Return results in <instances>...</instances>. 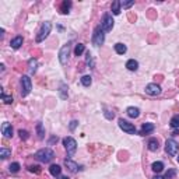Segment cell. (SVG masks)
Here are the masks:
<instances>
[{
    "label": "cell",
    "instance_id": "1",
    "mask_svg": "<svg viewBox=\"0 0 179 179\" xmlns=\"http://www.w3.org/2000/svg\"><path fill=\"white\" fill-rule=\"evenodd\" d=\"M35 158H37L39 162L48 164V162H51V161L55 158V153H53L51 148H42V150L35 153Z\"/></svg>",
    "mask_w": 179,
    "mask_h": 179
},
{
    "label": "cell",
    "instance_id": "2",
    "mask_svg": "<svg viewBox=\"0 0 179 179\" xmlns=\"http://www.w3.org/2000/svg\"><path fill=\"white\" fill-rule=\"evenodd\" d=\"M105 42V31L102 29V27L99 25L94 29V34H92V44L95 46H101Z\"/></svg>",
    "mask_w": 179,
    "mask_h": 179
},
{
    "label": "cell",
    "instance_id": "3",
    "mask_svg": "<svg viewBox=\"0 0 179 179\" xmlns=\"http://www.w3.org/2000/svg\"><path fill=\"white\" fill-rule=\"evenodd\" d=\"M51 29H52V24L49 21H45L42 25H41L39 32L37 35V42H42L48 38V35L51 34Z\"/></svg>",
    "mask_w": 179,
    "mask_h": 179
},
{
    "label": "cell",
    "instance_id": "4",
    "mask_svg": "<svg viewBox=\"0 0 179 179\" xmlns=\"http://www.w3.org/2000/svg\"><path fill=\"white\" fill-rule=\"evenodd\" d=\"M165 151H167V154H168V155L174 157V155H176V154H178V151H179V144L174 139L167 140V143H165Z\"/></svg>",
    "mask_w": 179,
    "mask_h": 179
},
{
    "label": "cell",
    "instance_id": "5",
    "mask_svg": "<svg viewBox=\"0 0 179 179\" xmlns=\"http://www.w3.org/2000/svg\"><path fill=\"white\" fill-rule=\"evenodd\" d=\"M63 144H65V148H66L67 154L69 155H73L77 150V141L73 137H65L63 139Z\"/></svg>",
    "mask_w": 179,
    "mask_h": 179
},
{
    "label": "cell",
    "instance_id": "6",
    "mask_svg": "<svg viewBox=\"0 0 179 179\" xmlns=\"http://www.w3.org/2000/svg\"><path fill=\"white\" fill-rule=\"evenodd\" d=\"M32 90V83H31V78L28 76H22L21 77V95L22 97H27V95L31 92Z\"/></svg>",
    "mask_w": 179,
    "mask_h": 179
},
{
    "label": "cell",
    "instance_id": "7",
    "mask_svg": "<svg viewBox=\"0 0 179 179\" xmlns=\"http://www.w3.org/2000/svg\"><path fill=\"white\" fill-rule=\"evenodd\" d=\"M101 27H102V29L105 31V32L112 31V28H113V18H112V15H111L109 13L104 14L102 21H101Z\"/></svg>",
    "mask_w": 179,
    "mask_h": 179
},
{
    "label": "cell",
    "instance_id": "8",
    "mask_svg": "<svg viewBox=\"0 0 179 179\" xmlns=\"http://www.w3.org/2000/svg\"><path fill=\"white\" fill-rule=\"evenodd\" d=\"M69 55H70V44L63 45L59 51V62L62 65H66L67 60H69Z\"/></svg>",
    "mask_w": 179,
    "mask_h": 179
},
{
    "label": "cell",
    "instance_id": "9",
    "mask_svg": "<svg viewBox=\"0 0 179 179\" xmlns=\"http://www.w3.org/2000/svg\"><path fill=\"white\" fill-rule=\"evenodd\" d=\"M119 128L123 130V132L129 133V134H136V128L133 123H129L128 121L124 119H119Z\"/></svg>",
    "mask_w": 179,
    "mask_h": 179
},
{
    "label": "cell",
    "instance_id": "10",
    "mask_svg": "<svg viewBox=\"0 0 179 179\" xmlns=\"http://www.w3.org/2000/svg\"><path fill=\"white\" fill-rule=\"evenodd\" d=\"M146 92L151 97H157V95L161 94V87L155 83H151V84H147L146 85Z\"/></svg>",
    "mask_w": 179,
    "mask_h": 179
},
{
    "label": "cell",
    "instance_id": "11",
    "mask_svg": "<svg viewBox=\"0 0 179 179\" xmlns=\"http://www.w3.org/2000/svg\"><path fill=\"white\" fill-rule=\"evenodd\" d=\"M2 133H3V136L7 137V139H10L11 136H13V128H11V124L8 123V122H4V123L2 124Z\"/></svg>",
    "mask_w": 179,
    "mask_h": 179
},
{
    "label": "cell",
    "instance_id": "12",
    "mask_svg": "<svg viewBox=\"0 0 179 179\" xmlns=\"http://www.w3.org/2000/svg\"><path fill=\"white\" fill-rule=\"evenodd\" d=\"M154 129H155L154 123H143V126H141V132H140V134L146 136V134H148V133L154 132Z\"/></svg>",
    "mask_w": 179,
    "mask_h": 179
},
{
    "label": "cell",
    "instance_id": "13",
    "mask_svg": "<svg viewBox=\"0 0 179 179\" xmlns=\"http://www.w3.org/2000/svg\"><path fill=\"white\" fill-rule=\"evenodd\" d=\"M65 165L69 168L70 172H77L78 171V165H77L74 161L70 160V158H66V160H65Z\"/></svg>",
    "mask_w": 179,
    "mask_h": 179
},
{
    "label": "cell",
    "instance_id": "14",
    "mask_svg": "<svg viewBox=\"0 0 179 179\" xmlns=\"http://www.w3.org/2000/svg\"><path fill=\"white\" fill-rule=\"evenodd\" d=\"M49 172H51V175L52 176H55V178H59L60 176V172H62V168L59 167V165L53 164L49 167Z\"/></svg>",
    "mask_w": 179,
    "mask_h": 179
},
{
    "label": "cell",
    "instance_id": "15",
    "mask_svg": "<svg viewBox=\"0 0 179 179\" xmlns=\"http://www.w3.org/2000/svg\"><path fill=\"white\" fill-rule=\"evenodd\" d=\"M126 112H128V115L130 118H133V119L139 118V115H140V109H139V108H136V106H129Z\"/></svg>",
    "mask_w": 179,
    "mask_h": 179
},
{
    "label": "cell",
    "instance_id": "16",
    "mask_svg": "<svg viewBox=\"0 0 179 179\" xmlns=\"http://www.w3.org/2000/svg\"><path fill=\"white\" fill-rule=\"evenodd\" d=\"M126 67H128L130 71H136V70L139 69V62L134 60V59H130V60H128V63H126Z\"/></svg>",
    "mask_w": 179,
    "mask_h": 179
},
{
    "label": "cell",
    "instance_id": "17",
    "mask_svg": "<svg viewBox=\"0 0 179 179\" xmlns=\"http://www.w3.org/2000/svg\"><path fill=\"white\" fill-rule=\"evenodd\" d=\"M22 45V37H15L14 39H11V42H10V46L13 48V49H18L20 46Z\"/></svg>",
    "mask_w": 179,
    "mask_h": 179
},
{
    "label": "cell",
    "instance_id": "18",
    "mask_svg": "<svg viewBox=\"0 0 179 179\" xmlns=\"http://www.w3.org/2000/svg\"><path fill=\"white\" fill-rule=\"evenodd\" d=\"M28 67H29V73H35L37 71V69H38V60L37 59H29L28 60Z\"/></svg>",
    "mask_w": 179,
    "mask_h": 179
},
{
    "label": "cell",
    "instance_id": "19",
    "mask_svg": "<svg viewBox=\"0 0 179 179\" xmlns=\"http://www.w3.org/2000/svg\"><path fill=\"white\" fill-rule=\"evenodd\" d=\"M37 133H38V139L39 140H42L45 137V129H44L42 122H38L37 123Z\"/></svg>",
    "mask_w": 179,
    "mask_h": 179
},
{
    "label": "cell",
    "instance_id": "20",
    "mask_svg": "<svg viewBox=\"0 0 179 179\" xmlns=\"http://www.w3.org/2000/svg\"><path fill=\"white\" fill-rule=\"evenodd\" d=\"M121 7H122L121 2H119V0H115V2L112 3V13H113L115 15L121 14Z\"/></svg>",
    "mask_w": 179,
    "mask_h": 179
},
{
    "label": "cell",
    "instance_id": "21",
    "mask_svg": "<svg viewBox=\"0 0 179 179\" xmlns=\"http://www.w3.org/2000/svg\"><path fill=\"white\" fill-rule=\"evenodd\" d=\"M158 148H160V146H158V140L157 139H150V141H148V150L157 151Z\"/></svg>",
    "mask_w": 179,
    "mask_h": 179
},
{
    "label": "cell",
    "instance_id": "22",
    "mask_svg": "<svg viewBox=\"0 0 179 179\" xmlns=\"http://www.w3.org/2000/svg\"><path fill=\"white\" fill-rule=\"evenodd\" d=\"M151 169H153L154 172H161L162 171V169H164V164H162V162H161V161H157V162H154L153 165H151Z\"/></svg>",
    "mask_w": 179,
    "mask_h": 179
},
{
    "label": "cell",
    "instance_id": "23",
    "mask_svg": "<svg viewBox=\"0 0 179 179\" xmlns=\"http://www.w3.org/2000/svg\"><path fill=\"white\" fill-rule=\"evenodd\" d=\"M115 51H116V53H119V55H123V53H126L128 48H126V45H123V44H116L115 45Z\"/></svg>",
    "mask_w": 179,
    "mask_h": 179
},
{
    "label": "cell",
    "instance_id": "24",
    "mask_svg": "<svg viewBox=\"0 0 179 179\" xmlns=\"http://www.w3.org/2000/svg\"><path fill=\"white\" fill-rule=\"evenodd\" d=\"M84 51H85L84 45L78 44V45H76V48H74V55H76V56H81L83 53H84Z\"/></svg>",
    "mask_w": 179,
    "mask_h": 179
},
{
    "label": "cell",
    "instance_id": "25",
    "mask_svg": "<svg viewBox=\"0 0 179 179\" xmlns=\"http://www.w3.org/2000/svg\"><path fill=\"white\" fill-rule=\"evenodd\" d=\"M10 155H11L10 148H6V147H2V148H0V157L3 158V160H6V158L10 157Z\"/></svg>",
    "mask_w": 179,
    "mask_h": 179
},
{
    "label": "cell",
    "instance_id": "26",
    "mask_svg": "<svg viewBox=\"0 0 179 179\" xmlns=\"http://www.w3.org/2000/svg\"><path fill=\"white\" fill-rule=\"evenodd\" d=\"M70 7H71V2H69V0H65L62 3V13L63 14H67L70 10Z\"/></svg>",
    "mask_w": 179,
    "mask_h": 179
},
{
    "label": "cell",
    "instance_id": "27",
    "mask_svg": "<svg viewBox=\"0 0 179 179\" xmlns=\"http://www.w3.org/2000/svg\"><path fill=\"white\" fill-rule=\"evenodd\" d=\"M169 124H171V128L174 129H179V115H175V116H172L171 122H169Z\"/></svg>",
    "mask_w": 179,
    "mask_h": 179
},
{
    "label": "cell",
    "instance_id": "28",
    "mask_svg": "<svg viewBox=\"0 0 179 179\" xmlns=\"http://www.w3.org/2000/svg\"><path fill=\"white\" fill-rule=\"evenodd\" d=\"M92 83V78L90 76H83L81 77V84L84 85V87H90Z\"/></svg>",
    "mask_w": 179,
    "mask_h": 179
},
{
    "label": "cell",
    "instance_id": "29",
    "mask_svg": "<svg viewBox=\"0 0 179 179\" xmlns=\"http://www.w3.org/2000/svg\"><path fill=\"white\" fill-rule=\"evenodd\" d=\"M8 169H10V172H18L20 171V164L18 162H13V164H10V167H8Z\"/></svg>",
    "mask_w": 179,
    "mask_h": 179
},
{
    "label": "cell",
    "instance_id": "30",
    "mask_svg": "<svg viewBox=\"0 0 179 179\" xmlns=\"http://www.w3.org/2000/svg\"><path fill=\"white\" fill-rule=\"evenodd\" d=\"M59 91H60V95H62V98H63V99L67 98V92H66V91H67V87L63 84V83L60 84V90H59Z\"/></svg>",
    "mask_w": 179,
    "mask_h": 179
},
{
    "label": "cell",
    "instance_id": "31",
    "mask_svg": "<svg viewBox=\"0 0 179 179\" xmlns=\"http://www.w3.org/2000/svg\"><path fill=\"white\" fill-rule=\"evenodd\" d=\"M2 99L4 101V104H13V97H8L4 92H2Z\"/></svg>",
    "mask_w": 179,
    "mask_h": 179
},
{
    "label": "cell",
    "instance_id": "32",
    "mask_svg": "<svg viewBox=\"0 0 179 179\" xmlns=\"http://www.w3.org/2000/svg\"><path fill=\"white\" fill-rule=\"evenodd\" d=\"M176 175V169H168L167 174H165V179H171Z\"/></svg>",
    "mask_w": 179,
    "mask_h": 179
},
{
    "label": "cell",
    "instance_id": "33",
    "mask_svg": "<svg viewBox=\"0 0 179 179\" xmlns=\"http://www.w3.org/2000/svg\"><path fill=\"white\" fill-rule=\"evenodd\" d=\"M28 171L34 172V174H41V167H38V165H31V167H28Z\"/></svg>",
    "mask_w": 179,
    "mask_h": 179
},
{
    "label": "cell",
    "instance_id": "34",
    "mask_svg": "<svg viewBox=\"0 0 179 179\" xmlns=\"http://www.w3.org/2000/svg\"><path fill=\"white\" fill-rule=\"evenodd\" d=\"M121 4H122V7L123 8H129V7H132L133 4H134V2H121Z\"/></svg>",
    "mask_w": 179,
    "mask_h": 179
},
{
    "label": "cell",
    "instance_id": "35",
    "mask_svg": "<svg viewBox=\"0 0 179 179\" xmlns=\"http://www.w3.org/2000/svg\"><path fill=\"white\" fill-rule=\"evenodd\" d=\"M87 63L90 65V67H94L95 63H94V59H92V56L90 55V53H87Z\"/></svg>",
    "mask_w": 179,
    "mask_h": 179
},
{
    "label": "cell",
    "instance_id": "36",
    "mask_svg": "<svg viewBox=\"0 0 179 179\" xmlns=\"http://www.w3.org/2000/svg\"><path fill=\"white\" fill-rule=\"evenodd\" d=\"M18 134H20V137H21L22 140H27V139H28V132H27V130H22V129H21V130L18 132Z\"/></svg>",
    "mask_w": 179,
    "mask_h": 179
},
{
    "label": "cell",
    "instance_id": "37",
    "mask_svg": "<svg viewBox=\"0 0 179 179\" xmlns=\"http://www.w3.org/2000/svg\"><path fill=\"white\" fill-rule=\"evenodd\" d=\"M77 124H78V122H77V121H71V122H70V126H69L70 130H74V129L77 128Z\"/></svg>",
    "mask_w": 179,
    "mask_h": 179
},
{
    "label": "cell",
    "instance_id": "38",
    "mask_svg": "<svg viewBox=\"0 0 179 179\" xmlns=\"http://www.w3.org/2000/svg\"><path fill=\"white\" fill-rule=\"evenodd\" d=\"M105 116L108 118V119H113V116H115V115H113V112L111 113L109 111H105Z\"/></svg>",
    "mask_w": 179,
    "mask_h": 179
},
{
    "label": "cell",
    "instance_id": "39",
    "mask_svg": "<svg viewBox=\"0 0 179 179\" xmlns=\"http://www.w3.org/2000/svg\"><path fill=\"white\" fill-rule=\"evenodd\" d=\"M55 141H58V137H52L51 141H49V144H52V143H55Z\"/></svg>",
    "mask_w": 179,
    "mask_h": 179
},
{
    "label": "cell",
    "instance_id": "40",
    "mask_svg": "<svg viewBox=\"0 0 179 179\" xmlns=\"http://www.w3.org/2000/svg\"><path fill=\"white\" fill-rule=\"evenodd\" d=\"M153 179H165V178H162V176H160V175H155Z\"/></svg>",
    "mask_w": 179,
    "mask_h": 179
},
{
    "label": "cell",
    "instance_id": "41",
    "mask_svg": "<svg viewBox=\"0 0 179 179\" xmlns=\"http://www.w3.org/2000/svg\"><path fill=\"white\" fill-rule=\"evenodd\" d=\"M59 179H70V178H67V176H62V175H60V176H59Z\"/></svg>",
    "mask_w": 179,
    "mask_h": 179
},
{
    "label": "cell",
    "instance_id": "42",
    "mask_svg": "<svg viewBox=\"0 0 179 179\" xmlns=\"http://www.w3.org/2000/svg\"><path fill=\"white\" fill-rule=\"evenodd\" d=\"M178 162H179V157H178Z\"/></svg>",
    "mask_w": 179,
    "mask_h": 179
}]
</instances>
